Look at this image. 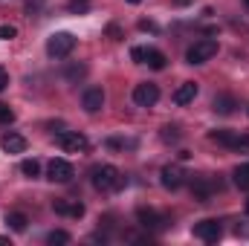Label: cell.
Here are the masks:
<instances>
[{"label":"cell","mask_w":249,"mask_h":246,"mask_svg":"<svg viewBox=\"0 0 249 246\" xmlns=\"http://www.w3.org/2000/svg\"><path fill=\"white\" fill-rule=\"evenodd\" d=\"M90 183H93L96 191L107 194V191H119L124 185V177L116 165H93L90 168Z\"/></svg>","instance_id":"obj_1"},{"label":"cell","mask_w":249,"mask_h":246,"mask_svg":"<svg viewBox=\"0 0 249 246\" xmlns=\"http://www.w3.org/2000/svg\"><path fill=\"white\" fill-rule=\"evenodd\" d=\"M217 50H220V47H217L214 38H200V41H194V44L186 50V64L197 67V64L212 61V58L217 55Z\"/></svg>","instance_id":"obj_2"},{"label":"cell","mask_w":249,"mask_h":246,"mask_svg":"<svg viewBox=\"0 0 249 246\" xmlns=\"http://www.w3.org/2000/svg\"><path fill=\"white\" fill-rule=\"evenodd\" d=\"M75 50V35L72 32H55L47 38V55L50 58H67Z\"/></svg>","instance_id":"obj_3"},{"label":"cell","mask_w":249,"mask_h":246,"mask_svg":"<svg viewBox=\"0 0 249 246\" xmlns=\"http://www.w3.org/2000/svg\"><path fill=\"white\" fill-rule=\"evenodd\" d=\"M130 58L136 64H148L151 70H165V67H168L165 53H160V50H154V47H133V50H130Z\"/></svg>","instance_id":"obj_4"},{"label":"cell","mask_w":249,"mask_h":246,"mask_svg":"<svg viewBox=\"0 0 249 246\" xmlns=\"http://www.w3.org/2000/svg\"><path fill=\"white\" fill-rule=\"evenodd\" d=\"M212 142L232 148V151H249V133H235V130H212L209 133Z\"/></svg>","instance_id":"obj_5"},{"label":"cell","mask_w":249,"mask_h":246,"mask_svg":"<svg viewBox=\"0 0 249 246\" xmlns=\"http://www.w3.org/2000/svg\"><path fill=\"white\" fill-rule=\"evenodd\" d=\"M55 142L61 145L64 151H70V154H84V151L90 148V139H87L84 133H78V130H61V133L55 136Z\"/></svg>","instance_id":"obj_6"},{"label":"cell","mask_w":249,"mask_h":246,"mask_svg":"<svg viewBox=\"0 0 249 246\" xmlns=\"http://www.w3.org/2000/svg\"><path fill=\"white\" fill-rule=\"evenodd\" d=\"M160 102V87L154 81H142L133 87V105L136 107H154Z\"/></svg>","instance_id":"obj_7"},{"label":"cell","mask_w":249,"mask_h":246,"mask_svg":"<svg viewBox=\"0 0 249 246\" xmlns=\"http://www.w3.org/2000/svg\"><path fill=\"white\" fill-rule=\"evenodd\" d=\"M194 238L197 241H203V244H217L220 238H223V226H220V220H200V223H194Z\"/></svg>","instance_id":"obj_8"},{"label":"cell","mask_w":249,"mask_h":246,"mask_svg":"<svg viewBox=\"0 0 249 246\" xmlns=\"http://www.w3.org/2000/svg\"><path fill=\"white\" fill-rule=\"evenodd\" d=\"M188 180L186 168L183 165H165L162 171H160V183H162V188H168V191H177V188H183Z\"/></svg>","instance_id":"obj_9"},{"label":"cell","mask_w":249,"mask_h":246,"mask_svg":"<svg viewBox=\"0 0 249 246\" xmlns=\"http://www.w3.org/2000/svg\"><path fill=\"white\" fill-rule=\"evenodd\" d=\"M136 223L142 226V229H148V232H160V229H165V217L160 214V211H154V209H136Z\"/></svg>","instance_id":"obj_10"},{"label":"cell","mask_w":249,"mask_h":246,"mask_svg":"<svg viewBox=\"0 0 249 246\" xmlns=\"http://www.w3.org/2000/svg\"><path fill=\"white\" fill-rule=\"evenodd\" d=\"M214 191H220V180L214 183L212 177H197V180L191 183V194H194V200H200V203H209Z\"/></svg>","instance_id":"obj_11"},{"label":"cell","mask_w":249,"mask_h":246,"mask_svg":"<svg viewBox=\"0 0 249 246\" xmlns=\"http://www.w3.org/2000/svg\"><path fill=\"white\" fill-rule=\"evenodd\" d=\"M81 107H84V113H99L102 107H105V90L102 87H87L84 93H81Z\"/></svg>","instance_id":"obj_12"},{"label":"cell","mask_w":249,"mask_h":246,"mask_svg":"<svg viewBox=\"0 0 249 246\" xmlns=\"http://www.w3.org/2000/svg\"><path fill=\"white\" fill-rule=\"evenodd\" d=\"M47 177H50L53 183H70V180L75 177V168H72L67 159H53L50 168H47Z\"/></svg>","instance_id":"obj_13"},{"label":"cell","mask_w":249,"mask_h":246,"mask_svg":"<svg viewBox=\"0 0 249 246\" xmlns=\"http://www.w3.org/2000/svg\"><path fill=\"white\" fill-rule=\"evenodd\" d=\"M197 93H200V87H197L194 81H183V84L174 90V96H171V99H174V105H180V107H183V105H191V102L197 99Z\"/></svg>","instance_id":"obj_14"},{"label":"cell","mask_w":249,"mask_h":246,"mask_svg":"<svg viewBox=\"0 0 249 246\" xmlns=\"http://www.w3.org/2000/svg\"><path fill=\"white\" fill-rule=\"evenodd\" d=\"M0 148L6 154H23L26 151V136H20V133H3L0 136Z\"/></svg>","instance_id":"obj_15"},{"label":"cell","mask_w":249,"mask_h":246,"mask_svg":"<svg viewBox=\"0 0 249 246\" xmlns=\"http://www.w3.org/2000/svg\"><path fill=\"white\" fill-rule=\"evenodd\" d=\"M53 209L64 217H75V220L84 214V203H78V200H58V203H53Z\"/></svg>","instance_id":"obj_16"},{"label":"cell","mask_w":249,"mask_h":246,"mask_svg":"<svg viewBox=\"0 0 249 246\" xmlns=\"http://www.w3.org/2000/svg\"><path fill=\"white\" fill-rule=\"evenodd\" d=\"M212 110L214 113H220V116H232L235 110H238V99L235 96H214V102H212Z\"/></svg>","instance_id":"obj_17"},{"label":"cell","mask_w":249,"mask_h":246,"mask_svg":"<svg viewBox=\"0 0 249 246\" xmlns=\"http://www.w3.org/2000/svg\"><path fill=\"white\" fill-rule=\"evenodd\" d=\"M26 223H29V220H26V214H23V211H9V214H6V226H9L15 235L26 232Z\"/></svg>","instance_id":"obj_18"},{"label":"cell","mask_w":249,"mask_h":246,"mask_svg":"<svg viewBox=\"0 0 249 246\" xmlns=\"http://www.w3.org/2000/svg\"><path fill=\"white\" fill-rule=\"evenodd\" d=\"M87 75V64H70V67H64V78L67 81H81Z\"/></svg>","instance_id":"obj_19"},{"label":"cell","mask_w":249,"mask_h":246,"mask_svg":"<svg viewBox=\"0 0 249 246\" xmlns=\"http://www.w3.org/2000/svg\"><path fill=\"white\" fill-rule=\"evenodd\" d=\"M232 177H235V185H238V188H244V191H249V162H244V165H238V168L232 171Z\"/></svg>","instance_id":"obj_20"},{"label":"cell","mask_w":249,"mask_h":246,"mask_svg":"<svg viewBox=\"0 0 249 246\" xmlns=\"http://www.w3.org/2000/svg\"><path fill=\"white\" fill-rule=\"evenodd\" d=\"M20 174L29 177V180L41 177V162H38V159H23V162H20Z\"/></svg>","instance_id":"obj_21"},{"label":"cell","mask_w":249,"mask_h":246,"mask_svg":"<svg viewBox=\"0 0 249 246\" xmlns=\"http://www.w3.org/2000/svg\"><path fill=\"white\" fill-rule=\"evenodd\" d=\"M70 241H72V238H70V232H64V229H53V232L47 235V244L50 246H67Z\"/></svg>","instance_id":"obj_22"},{"label":"cell","mask_w":249,"mask_h":246,"mask_svg":"<svg viewBox=\"0 0 249 246\" xmlns=\"http://www.w3.org/2000/svg\"><path fill=\"white\" fill-rule=\"evenodd\" d=\"M160 139H162L165 145H174V142H180V127H177V124H165V127L160 130Z\"/></svg>","instance_id":"obj_23"},{"label":"cell","mask_w":249,"mask_h":246,"mask_svg":"<svg viewBox=\"0 0 249 246\" xmlns=\"http://www.w3.org/2000/svg\"><path fill=\"white\" fill-rule=\"evenodd\" d=\"M12 122H15V110L6 102H0V124H12Z\"/></svg>","instance_id":"obj_24"},{"label":"cell","mask_w":249,"mask_h":246,"mask_svg":"<svg viewBox=\"0 0 249 246\" xmlns=\"http://www.w3.org/2000/svg\"><path fill=\"white\" fill-rule=\"evenodd\" d=\"M15 35H18V29L12 23H0V41H12Z\"/></svg>","instance_id":"obj_25"},{"label":"cell","mask_w":249,"mask_h":246,"mask_svg":"<svg viewBox=\"0 0 249 246\" xmlns=\"http://www.w3.org/2000/svg\"><path fill=\"white\" fill-rule=\"evenodd\" d=\"M235 235H238V238H249V223H247V220L235 226Z\"/></svg>","instance_id":"obj_26"},{"label":"cell","mask_w":249,"mask_h":246,"mask_svg":"<svg viewBox=\"0 0 249 246\" xmlns=\"http://www.w3.org/2000/svg\"><path fill=\"white\" fill-rule=\"evenodd\" d=\"M107 35H110L113 41H122V29H119L116 23H110V26H107Z\"/></svg>","instance_id":"obj_27"},{"label":"cell","mask_w":249,"mask_h":246,"mask_svg":"<svg viewBox=\"0 0 249 246\" xmlns=\"http://www.w3.org/2000/svg\"><path fill=\"white\" fill-rule=\"evenodd\" d=\"M139 29H142V32H157V23H151V20H139Z\"/></svg>","instance_id":"obj_28"},{"label":"cell","mask_w":249,"mask_h":246,"mask_svg":"<svg viewBox=\"0 0 249 246\" xmlns=\"http://www.w3.org/2000/svg\"><path fill=\"white\" fill-rule=\"evenodd\" d=\"M6 87H9V72H6V70L0 67V93H3Z\"/></svg>","instance_id":"obj_29"},{"label":"cell","mask_w":249,"mask_h":246,"mask_svg":"<svg viewBox=\"0 0 249 246\" xmlns=\"http://www.w3.org/2000/svg\"><path fill=\"white\" fill-rule=\"evenodd\" d=\"M186 3H191V0H177V6H186Z\"/></svg>","instance_id":"obj_30"},{"label":"cell","mask_w":249,"mask_h":246,"mask_svg":"<svg viewBox=\"0 0 249 246\" xmlns=\"http://www.w3.org/2000/svg\"><path fill=\"white\" fill-rule=\"evenodd\" d=\"M127 3H130V6H136V3H142V0H127Z\"/></svg>","instance_id":"obj_31"},{"label":"cell","mask_w":249,"mask_h":246,"mask_svg":"<svg viewBox=\"0 0 249 246\" xmlns=\"http://www.w3.org/2000/svg\"><path fill=\"white\" fill-rule=\"evenodd\" d=\"M244 209H247V214H249V200H247V206H244Z\"/></svg>","instance_id":"obj_32"},{"label":"cell","mask_w":249,"mask_h":246,"mask_svg":"<svg viewBox=\"0 0 249 246\" xmlns=\"http://www.w3.org/2000/svg\"><path fill=\"white\" fill-rule=\"evenodd\" d=\"M244 3H247V9H249V0H244Z\"/></svg>","instance_id":"obj_33"}]
</instances>
